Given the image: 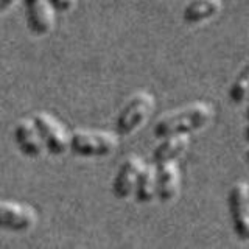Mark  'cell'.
Wrapping results in <instances>:
<instances>
[{"label":"cell","instance_id":"cell-6","mask_svg":"<svg viewBox=\"0 0 249 249\" xmlns=\"http://www.w3.org/2000/svg\"><path fill=\"white\" fill-rule=\"evenodd\" d=\"M37 223L35 209L18 202L0 201V229L11 232H27Z\"/></svg>","mask_w":249,"mask_h":249},{"label":"cell","instance_id":"cell-8","mask_svg":"<svg viewBox=\"0 0 249 249\" xmlns=\"http://www.w3.org/2000/svg\"><path fill=\"white\" fill-rule=\"evenodd\" d=\"M143 167V160L137 156H129L120 165L112 182V193L115 198L126 199L134 193V187L140 170Z\"/></svg>","mask_w":249,"mask_h":249},{"label":"cell","instance_id":"cell-9","mask_svg":"<svg viewBox=\"0 0 249 249\" xmlns=\"http://www.w3.org/2000/svg\"><path fill=\"white\" fill-rule=\"evenodd\" d=\"M28 30L36 36H45L53 28V13L47 0H23Z\"/></svg>","mask_w":249,"mask_h":249},{"label":"cell","instance_id":"cell-19","mask_svg":"<svg viewBox=\"0 0 249 249\" xmlns=\"http://www.w3.org/2000/svg\"><path fill=\"white\" fill-rule=\"evenodd\" d=\"M246 160H248V162H249V150H248V151H246Z\"/></svg>","mask_w":249,"mask_h":249},{"label":"cell","instance_id":"cell-4","mask_svg":"<svg viewBox=\"0 0 249 249\" xmlns=\"http://www.w3.org/2000/svg\"><path fill=\"white\" fill-rule=\"evenodd\" d=\"M33 123L42 139L45 150L53 156H61L69 150L70 136L66 128L47 112H37L33 115Z\"/></svg>","mask_w":249,"mask_h":249},{"label":"cell","instance_id":"cell-15","mask_svg":"<svg viewBox=\"0 0 249 249\" xmlns=\"http://www.w3.org/2000/svg\"><path fill=\"white\" fill-rule=\"evenodd\" d=\"M50 8L56 13H69L73 10L76 5V0H47Z\"/></svg>","mask_w":249,"mask_h":249},{"label":"cell","instance_id":"cell-3","mask_svg":"<svg viewBox=\"0 0 249 249\" xmlns=\"http://www.w3.org/2000/svg\"><path fill=\"white\" fill-rule=\"evenodd\" d=\"M119 143V136L103 131H73L69 140L70 151L93 158V156H107L111 154Z\"/></svg>","mask_w":249,"mask_h":249},{"label":"cell","instance_id":"cell-5","mask_svg":"<svg viewBox=\"0 0 249 249\" xmlns=\"http://www.w3.org/2000/svg\"><path fill=\"white\" fill-rule=\"evenodd\" d=\"M232 229L240 240H249V185L237 182L231 187L228 196Z\"/></svg>","mask_w":249,"mask_h":249},{"label":"cell","instance_id":"cell-17","mask_svg":"<svg viewBox=\"0 0 249 249\" xmlns=\"http://www.w3.org/2000/svg\"><path fill=\"white\" fill-rule=\"evenodd\" d=\"M245 139L249 142V123L246 124V128H245Z\"/></svg>","mask_w":249,"mask_h":249},{"label":"cell","instance_id":"cell-10","mask_svg":"<svg viewBox=\"0 0 249 249\" xmlns=\"http://www.w3.org/2000/svg\"><path fill=\"white\" fill-rule=\"evenodd\" d=\"M14 140H16V145H18L20 153L28 156V158H39L45 150L42 139L39 136L33 120L23 119L16 124Z\"/></svg>","mask_w":249,"mask_h":249},{"label":"cell","instance_id":"cell-1","mask_svg":"<svg viewBox=\"0 0 249 249\" xmlns=\"http://www.w3.org/2000/svg\"><path fill=\"white\" fill-rule=\"evenodd\" d=\"M212 117L213 106L206 101H196L160 117L154 124L153 134L158 139L176 134H190V132L204 129Z\"/></svg>","mask_w":249,"mask_h":249},{"label":"cell","instance_id":"cell-14","mask_svg":"<svg viewBox=\"0 0 249 249\" xmlns=\"http://www.w3.org/2000/svg\"><path fill=\"white\" fill-rule=\"evenodd\" d=\"M249 95V59L245 62V66L240 69L235 80L232 81L229 88V98L232 103L241 105L245 103Z\"/></svg>","mask_w":249,"mask_h":249},{"label":"cell","instance_id":"cell-13","mask_svg":"<svg viewBox=\"0 0 249 249\" xmlns=\"http://www.w3.org/2000/svg\"><path fill=\"white\" fill-rule=\"evenodd\" d=\"M134 195L139 202H151L156 198V165H145L137 176Z\"/></svg>","mask_w":249,"mask_h":249},{"label":"cell","instance_id":"cell-7","mask_svg":"<svg viewBox=\"0 0 249 249\" xmlns=\"http://www.w3.org/2000/svg\"><path fill=\"white\" fill-rule=\"evenodd\" d=\"M181 173L176 162L156 165V198L160 202H170L179 195Z\"/></svg>","mask_w":249,"mask_h":249},{"label":"cell","instance_id":"cell-16","mask_svg":"<svg viewBox=\"0 0 249 249\" xmlns=\"http://www.w3.org/2000/svg\"><path fill=\"white\" fill-rule=\"evenodd\" d=\"M16 2H18V0H0V14H3L5 11L10 10Z\"/></svg>","mask_w":249,"mask_h":249},{"label":"cell","instance_id":"cell-18","mask_svg":"<svg viewBox=\"0 0 249 249\" xmlns=\"http://www.w3.org/2000/svg\"><path fill=\"white\" fill-rule=\"evenodd\" d=\"M246 101H248V106H246V119L249 120V95H248Z\"/></svg>","mask_w":249,"mask_h":249},{"label":"cell","instance_id":"cell-2","mask_svg":"<svg viewBox=\"0 0 249 249\" xmlns=\"http://www.w3.org/2000/svg\"><path fill=\"white\" fill-rule=\"evenodd\" d=\"M156 100L150 92L140 90L129 98V101L115 120V134L119 137H128L136 132L150 119L154 111Z\"/></svg>","mask_w":249,"mask_h":249},{"label":"cell","instance_id":"cell-11","mask_svg":"<svg viewBox=\"0 0 249 249\" xmlns=\"http://www.w3.org/2000/svg\"><path fill=\"white\" fill-rule=\"evenodd\" d=\"M160 140L162 142L153 151L154 165H159V163H165V162H175L187 151V148L190 145L189 134L168 136Z\"/></svg>","mask_w":249,"mask_h":249},{"label":"cell","instance_id":"cell-12","mask_svg":"<svg viewBox=\"0 0 249 249\" xmlns=\"http://www.w3.org/2000/svg\"><path fill=\"white\" fill-rule=\"evenodd\" d=\"M221 8L223 0H189L182 10V20L189 25H196L218 16Z\"/></svg>","mask_w":249,"mask_h":249},{"label":"cell","instance_id":"cell-20","mask_svg":"<svg viewBox=\"0 0 249 249\" xmlns=\"http://www.w3.org/2000/svg\"><path fill=\"white\" fill-rule=\"evenodd\" d=\"M248 185H249V184H248Z\"/></svg>","mask_w":249,"mask_h":249}]
</instances>
